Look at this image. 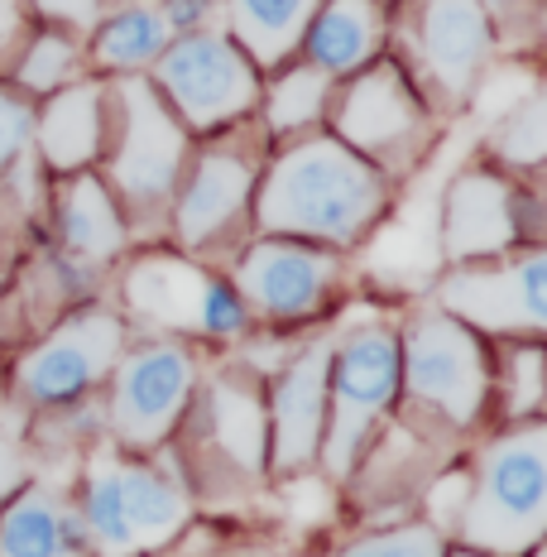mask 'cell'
<instances>
[{
	"instance_id": "44dd1931",
	"label": "cell",
	"mask_w": 547,
	"mask_h": 557,
	"mask_svg": "<svg viewBox=\"0 0 547 557\" xmlns=\"http://www.w3.org/2000/svg\"><path fill=\"white\" fill-rule=\"evenodd\" d=\"M0 557H91L83 515L67 485L29 481L0 505Z\"/></svg>"
},
{
	"instance_id": "7402d4cb",
	"label": "cell",
	"mask_w": 547,
	"mask_h": 557,
	"mask_svg": "<svg viewBox=\"0 0 547 557\" xmlns=\"http://www.w3.org/2000/svg\"><path fill=\"white\" fill-rule=\"evenodd\" d=\"M389 49V10L384 0H322L302 34L298 58L346 83Z\"/></svg>"
},
{
	"instance_id": "8d00e7d4",
	"label": "cell",
	"mask_w": 547,
	"mask_h": 557,
	"mask_svg": "<svg viewBox=\"0 0 547 557\" xmlns=\"http://www.w3.org/2000/svg\"><path fill=\"white\" fill-rule=\"evenodd\" d=\"M154 557H202V548H183V553H169L164 548V553H154Z\"/></svg>"
},
{
	"instance_id": "836d02e7",
	"label": "cell",
	"mask_w": 547,
	"mask_h": 557,
	"mask_svg": "<svg viewBox=\"0 0 547 557\" xmlns=\"http://www.w3.org/2000/svg\"><path fill=\"white\" fill-rule=\"evenodd\" d=\"M29 481H34V471H29V451H25V443H20V433L0 428V505H5L10 495L25 491Z\"/></svg>"
},
{
	"instance_id": "30bf717a",
	"label": "cell",
	"mask_w": 547,
	"mask_h": 557,
	"mask_svg": "<svg viewBox=\"0 0 547 557\" xmlns=\"http://www.w3.org/2000/svg\"><path fill=\"white\" fill-rule=\"evenodd\" d=\"M178 437H183L178 461H183V475H188L192 495L207 475H216V491H226V485L254 491V485L270 475L264 380L240 361L202 375ZM178 437H173V443H178Z\"/></svg>"
},
{
	"instance_id": "d6986e66",
	"label": "cell",
	"mask_w": 547,
	"mask_h": 557,
	"mask_svg": "<svg viewBox=\"0 0 547 557\" xmlns=\"http://www.w3.org/2000/svg\"><path fill=\"white\" fill-rule=\"evenodd\" d=\"M111 139V83L101 77H77L73 87L43 97L34 111V149H39L49 173H83L101 164Z\"/></svg>"
},
{
	"instance_id": "ffe728a7",
	"label": "cell",
	"mask_w": 547,
	"mask_h": 557,
	"mask_svg": "<svg viewBox=\"0 0 547 557\" xmlns=\"http://www.w3.org/2000/svg\"><path fill=\"white\" fill-rule=\"evenodd\" d=\"M53 236L73 264L101 270L130 250V222L101 173H63L53 193Z\"/></svg>"
},
{
	"instance_id": "ac0fdd59",
	"label": "cell",
	"mask_w": 547,
	"mask_h": 557,
	"mask_svg": "<svg viewBox=\"0 0 547 557\" xmlns=\"http://www.w3.org/2000/svg\"><path fill=\"white\" fill-rule=\"evenodd\" d=\"M442 255L447 264H475L529 246L519 178L495 164H465L442 193Z\"/></svg>"
},
{
	"instance_id": "1f68e13d",
	"label": "cell",
	"mask_w": 547,
	"mask_h": 557,
	"mask_svg": "<svg viewBox=\"0 0 547 557\" xmlns=\"http://www.w3.org/2000/svg\"><path fill=\"white\" fill-rule=\"evenodd\" d=\"M154 5H159V15H164L173 39L221 25V0H154Z\"/></svg>"
},
{
	"instance_id": "4fadbf2b",
	"label": "cell",
	"mask_w": 547,
	"mask_h": 557,
	"mask_svg": "<svg viewBox=\"0 0 547 557\" xmlns=\"http://www.w3.org/2000/svg\"><path fill=\"white\" fill-rule=\"evenodd\" d=\"M250 322L274 332L312 327L336 312L346 288V255L288 236H250L226 264Z\"/></svg>"
},
{
	"instance_id": "4dcf8cb0",
	"label": "cell",
	"mask_w": 547,
	"mask_h": 557,
	"mask_svg": "<svg viewBox=\"0 0 547 557\" xmlns=\"http://www.w3.org/2000/svg\"><path fill=\"white\" fill-rule=\"evenodd\" d=\"M34 97H25L15 83H0V178L25 159L34 145Z\"/></svg>"
},
{
	"instance_id": "e575fe53",
	"label": "cell",
	"mask_w": 547,
	"mask_h": 557,
	"mask_svg": "<svg viewBox=\"0 0 547 557\" xmlns=\"http://www.w3.org/2000/svg\"><path fill=\"white\" fill-rule=\"evenodd\" d=\"M523 222H529V246H547V169H533L519 178Z\"/></svg>"
},
{
	"instance_id": "d590c367",
	"label": "cell",
	"mask_w": 547,
	"mask_h": 557,
	"mask_svg": "<svg viewBox=\"0 0 547 557\" xmlns=\"http://www.w3.org/2000/svg\"><path fill=\"white\" fill-rule=\"evenodd\" d=\"M29 34V0H0V67L15 63Z\"/></svg>"
},
{
	"instance_id": "7a4b0ae2",
	"label": "cell",
	"mask_w": 547,
	"mask_h": 557,
	"mask_svg": "<svg viewBox=\"0 0 547 557\" xmlns=\"http://www.w3.org/2000/svg\"><path fill=\"white\" fill-rule=\"evenodd\" d=\"M73 500L91 557H154L188 539L197 515V495L169 447L135 457L111 437L87 451Z\"/></svg>"
},
{
	"instance_id": "2e32d148",
	"label": "cell",
	"mask_w": 547,
	"mask_h": 557,
	"mask_svg": "<svg viewBox=\"0 0 547 557\" xmlns=\"http://www.w3.org/2000/svg\"><path fill=\"white\" fill-rule=\"evenodd\" d=\"M427 304L490 342H547V246L451 264Z\"/></svg>"
},
{
	"instance_id": "3957f363",
	"label": "cell",
	"mask_w": 547,
	"mask_h": 557,
	"mask_svg": "<svg viewBox=\"0 0 547 557\" xmlns=\"http://www.w3.org/2000/svg\"><path fill=\"white\" fill-rule=\"evenodd\" d=\"M495 404V342L433 304L399 318V409L413 433L471 437L490 423Z\"/></svg>"
},
{
	"instance_id": "484cf974",
	"label": "cell",
	"mask_w": 547,
	"mask_h": 557,
	"mask_svg": "<svg viewBox=\"0 0 547 557\" xmlns=\"http://www.w3.org/2000/svg\"><path fill=\"white\" fill-rule=\"evenodd\" d=\"M495 423L547 418V342H495Z\"/></svg>"
},
{
	"instance_id": "cb8c5ba5",
	"label": "cell",
	"mask_w": 547,
	"mask_h": 557,
	"mask_svg": "<svg viewBox=\"0 0 547 557\" xmlns=\"http://www.w3.org/2000/svg\"><path fill=\"white\" fill-rule=\"evenodd\" d=\"M332 97H336V77L294 58V63L274 67V73L264 77L254 121H260V131L270 135V145H284V139L327 131Z\"/></svg>"
},
{
	"instance_id": "d4e9b609",
	"label": "cell",
	"mask_w": 547,
	"mask_h": 557,
	"mask_svg": "<svg viewBox=\"0 0 547 557\" xmlns=\"http://www.w3.org/2000/svg\"><path fill=\"white\" fill-rule=\"evenodd\" d=\"M169 44L173 34L154 0H130V5L97 20V29L87 39V63L97 73H115V77H149V67L164 58Z\"/></svg>"
},
{
	"instance_id": "277c9868",
	"label": "cell",
	"mask_w": 547,
	"mask_h": 557,
	"mask_svg": "<svg viewBox=\"0 0 547 557\" xmlns=\"http://www.w3.org/2000/svg\"><path fill=\"white\" fill-rule=\"evenodd\" d=\"M471 495L457 524V548L485 557H523L547 539V418L499 423L475 443Z\"/></svg>"
},
{
	"instance_id": "7c38bea8",
	"label": "cell",
	"mask_w": 547,
	"mask_h": 557,
	"mask_svg": "<svg viewBox=\"0 0 547 557\" xmlns=\"http://www.w3.org/2000/svg\"><path fill=\"white\" fill-rule=\"evenodd\" d=\"M327 131L394 183L399 173L427 159L437 139V115L403 77V67L384 53L370 67H360L356 77L336 83Z\"/></svg>"
},
{
	"instance_id": "8992f818",
	"label": "cell",
	"mask_w": 547,
	"mask_h": 557,
	"mask_svg": "<svg viewBox=\"0 0 547 557\" xmlns=\"http://www.w3.org/2000/svg\"><path fill=\"white\" fill-rule=\"evenodd\" d=\"M270 149H274L270 135L260 131L254 115L236 121L221 135H207L192 149V164L183 173V188L169 212L173 250L192 255L202 264H216V260L231 264V255L254 236L250 212H254V188H260Z\"/></svg>"
},
{
	"instance_id": "f546056e",
	"label": "cell",
	"mask_w": 547,
	"mask_h": 557,
	"mask_svg": "<svg viewBox=\"0 0 547 557\" xmlns=\"http://www.w3.org/2000/svg\"><path fill=\"white\" fill-rule=\"evenodd\" d=\"M499 53H523L547 34V0H481Z\"/></svg>"
},
{
	"instance_id": "52a82bcc",
	"label": "cell",
	"mask_w": 547,
	"mask_h": 557,
	"mask_svg": "<svg viewBox=\"0 0 547 557\" xmlns=\"http://www.w3.org/2000/svg\"><path fill=\"white\" fill-rule=\"evenodd\" d=\"M394 409H399V322L384 312L341 322L332 336L327 433L318 471L336 485L351 481Z\"/></svg>"
},
{
	"instance_id": "5b68a950",
	"label": "cell",
	"mask_w": 547,
	"mask_h": 557,
	"mask_svg": "<svg viewBox=\"0 0 547 557\" xmlns=\"http://www.w3.org/2000/svg\"><path fill=\"white\" fill-rule=\"evenodd\" d=\"M197 139L169 111L149 77H115L111 83V139H107V188L121 202L130 236H169L173 197L192 164Z\"/></svg>"
},
{
	"instance_id": "5bb4252c",
	"label": "cell",
	"mask_w": 547,
	"mask_h": 557,
	"mask_svg": "<svg viewBox=\"0 0 547 557\" xmlns=\"http://www.w3.org/2000/svg\"><path fill=\"white\" fill-rule=\"evenodd\" d=\"M149 83L169 101V111L183 121L192 139L221 135L236 121H250L260 107L264 73L240 53V44L226 29H202L173 39L164 58L149 67Z\"/></svg>"
},
{
	"instance_id": "d6a6232c",
	"label": "cell",
	"mask_w": 547,
	"mask_h": 557,
	"mask_svg": "<svg viewBox=\"0 0 547 557\" xmlns=\"http://www.w3.org/2000/svg\"><path fill=\"white\" fill-rule=\"evenodd\" d=\"M34 15H43L58 29H73V34H91L107 10V0H29Z\"/></svg>"
},
{
	"instance_id": "9c48e42d",
	"label": "cell",
	"mask_w": 547,
	"mask_h": 557,
	"mask_svg": "<svg viewBox=\"0 0 547 557\" xmlns=\"http://www.w3.org/2000/svg\"><path fill=\"white\" fill-rule=\"evenodd\" d=\"M125 322L145 336H178V342H240L254 332L246 304L226 270L202 264L183 250H139L121 284Z\"/></svg>"
},
{
	"instance_id": "83f0119b",
	"label": "cell",
	"mask_w": 547,
	"mask_h": 557,
	"mask_svg": "<svg viewBox=\"0 0 547 557\" xmlns=\"http://www.w3.org/2000/svg\"><path fill=\"white\" fill-rule=\"evenodd\" d=\"M485 154L495 169H505L509 178H523L533 169H547V83L533 87L529 97H519L505 111V121L485 139Z\"/></svg>"
},
{
	"instance_id": "f35d334b",
	"label": "cell",
	"mask_w": 547,
	"mask_h": 557,
	"mask_svg": "<svg viewBox=\"0 0 547 557\" xmlns=\"http://www.w3.org/2000/svg\"><path fill=\"white\" fill-rule=\"evenodd\" d=\"M523 557H547V539L538 543V548H529V553H523Z\"/></svg>"
},
{
	"instance_id": "9a60e30c",
	"label": "cell",
	"mask_w": 547,
	"mask_h": 557,
	"mask_svg": "<svg viewBox=\"0 0 547 557\" xmlns=\"http://www.w3.org/2000/svg\"><path fill=\"white\" fill-rule=\"evenodd\" d=\"M130 346V322L107 304H87L39 336L15 361V399L34 413L73 409L107 389L115 361Z\"/></svg>"
},
{
	"instance_id": "6da1fadb",
	"label": "cell",
	"mask_w": 547,
	"mask_h": 557,
	"mask_svg": "<svg viewBox=\"0 0 547 557\" xmlns=\"http://www.w3.org/2000/svg\"><path fill=\"white\" fill-rule=\"evenodd\" d=\"M389 212V178L346 149L332 131H312L270 149L254 188V236L312 240L327 250H356Z\"/></svg>"
},
{
	"instance_id": "8fae6325",
	"label": "cell",
	"mask_w": 547,
	"mask_h": 557,
	"mask_svg": "<svg viewBox=\"0 0 547 557\" xmlns=\"http://www.w3.org/2000/svg\"><path fill=\"white\" fill-rule=\"evenodd\" d=\"M197 385H202V361H197L192 342L139 336L125 346L107 380V399H101L107 437L135 457H154V451L173 447L197 399Z\"/></svg>"
},
{
	"instance_id": "e0dca14e",
	"label": "cell",
	"mask_w": 547,
	"mask_h": 557,
	"mask_svg": "<svg viewBox=\"0 0 547 557\" xmlns=\"http://www.w3.org/2000/svg\"><path fill=\"white\" fill-rule=\"evenodd\" d=\"M332 332L302 342L284 366L264 380V423H270V475L318 471L322 433H327V375Z\"/></svg>"
},
{
	"instance_id": "f1b7e54d",
	"label": "cell",
	"mask_w": 547,
	"mask_h": 557,
	"mask_svg": "<svg viewBox=\"0 0 547 557\" xmlns=\"http://www.w3.org/2000/svg\"><path fill=\"white\" fill-rule=\"evenodd\" d=\"M451 543L427 524V519H403V524H384L351 539L332 557H447Z\"/></svg>"
},
{
	"instance_id": "ba28073f",
	"label": "cell",
	"mask_w": 547,
	"mask_h": 557,
	"mask_svg": "<svg viewBox=\"0 0 547 557\" xmlns=\"http://www.w3.org/2000/svg\"><path fill=\"white\" fill-rule=\"evenodd\" d=\"M389 10V44L384 49L418 87L427 111L457 115L471 107L485 67L495 63L499 44L481 0H399Z\"/></svg>"
},
{
	"instance_id": "603a6c76",
	"label": "cell",
	"mask_w": 547,
	"mask_h": 557,
	"mask_svg": "<svg viewBox=\"0 0 547 557\" xmlns=\"http://www.w3.org/2000/svg\"><path fill=\"white\" fill-rule=\"evenodd\" d=\"M318 5L322 0H221V29L270 77L274 67L298 58Z\"/></svg>"
},
{
	"instance_id": "74e56055",
	"label": "cell",
	"mask_w": 547,
	"mask_h": 557,
	"mask_svg": "<svg viewBox=\"0 0 547 557\" xmlns=\"http://www.w3.org/2000/svg\"><path fill=\"white\" fill-rule=\"evenodd\" d=\"M447 557H485V553H471V548H457V543H451Z\"/></svg>"
},
{
	"instance_id": "4316f807",
	"label": "cell",
	"mask_w": 547,
	"mask_h": 557,
	"mask_svg": "<svg viewBox=\"0 0 547 557\" xmlns=\"http://www.w3.org/2000/svg\"><path fill=\"white\" fill-rule=\"evenodd\" d=\"M83 63H87L83 34L43 25L29 34V44L15 58V87L25 91V97L43 101V97H53V91L73 87L77 77H83Z\"/></svg>"
}]
</instances>
